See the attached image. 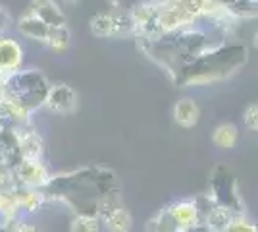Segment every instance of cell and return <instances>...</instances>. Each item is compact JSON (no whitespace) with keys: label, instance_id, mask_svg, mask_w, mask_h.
Returning a JSON list of instances; mask_svg holds the SVG:
<instances>
[{"label":"cell","instance_id":"cell-1","mask_svg":"<svg viewBox=\"0 0 258 232\" xmlns=\"http://www.w3.org/2000/svg\"><path fill=\"white\" fill-rule=\"evenodd\" d=\"M121 188L114 170L104 166H83L52 174L44 188L46 203L54 201L74 211V215H95L102 221L121 203Z\"/></svg>","mask_w":258,"mask_h":232},{"label":"cell","instance_id":"cell-2","mask_svg":"<svg viewBox=\"0 0 258 232\" xmlns=\"http://www.w3.org/2000/svg\"><path fill=\"white\" fill-rule=\"evenodd\" d=\"M247 49L237 41H220L179 68L170 79L177 87H208L235 76L248 60Z\"/></svg>","mask_w":258,"mask_h":232},{"label":"cell","instance_id":"cell-3","mask_svg":"<svg viewBox=\"0 0 258 232\" xmlns=\"http://www.w3.org/2000/svg\"><path fill=\"white\" fill-rule=\"evenodd\" d=\"M48 87L50 81L39 68L23 66L0 79V97L20 109L27 118H33L35 112L43 109Z\"/></svg>","mask_w":258,"mask_h":232},{"label":"cell","instance_id":"cell-4","mask_svg":"<svg viewBox=\"0 0 258 232\" xmlns=\"http://www.w3.org/2000/svg\"><path fill=\"white\" fill-rule=\"evenodd\" d=\"M89 29L98 39H121V37L135 39V27L131 22V16L129 12L123 10L98 12L89 20Z\"/></svg>","mask_w":258,"mask_h":232},{"label":"cell","instance_id":"cell-5","mask_svg":"<svg viewBox=\"0 0 258 232\" xmlns=\"http://www.w3.org/2000/svg\"><path fill=\"white\" fill-rule=\"evenodd\" d=\"M206 198L216 205L229 209L233 215H245V203L239 194L235 178L226 168H218L214 172V176L210 180V194Z\"/></svg>","mask_w":258,"mask_h":232},{"label":"cell","instance_id":"cell-6","mask_svg":"<svg viewBox=\"0 0 258 232\" xmlns=\"http://www.w3.org/2000/svg\"><path fill=\"white\" fill-rule=\"evenodd\" d=\"M43 109L56 116H72L79 109V93L70 83H50Z\"/></svg>","mask_w":258,"mask_h":232},{"label":"cell","instance_id":"cell-7","mask_svg":"<svg viewBox=\"0 0 258 232\" xmlns=\"http://www.w3.org/2000/svg\"><path fill=\"white\" fill-rule=\"evenodd\" d=\"M12 172L16 184L25 188L44 190L52 178L48 166L44 165V159H20L12 166Z\"/></svg>","mask_w":258,"mask_h":232},{"label":"cell","instance_id":"cell-8","mask_svg":"<svg viewBox=\"0 0 258 232\" xmlns=\"http://www.w3.org/2000/svg\"><path fill=\"white\" fill-rule=\"evenodd\" d=\"M12 135L20 159H44V142L41 133L31 126V122L14 126Z\"/></svg>","mask_w":258,"mask_h":232},{"label":"cell","instance_id":"cell-9","mask_svg":"<svg viewBox=\"0 0 258 232\" xmlns=\"http://www.w3.org/2000/svg\"><path fill=\"white\" fill-rule=\"evenodd\" d=\"M25 64V49L20 39L8 33L0 35V79L18 72Z\"/></svg>","mask_w":258,"mask_h":232},{"label":"cell","instance_id":"cell-10","mask_svg":"<svg viewBox=\"0 0 258 232\" xmlns=\"http://www.w3.org/2000/svg\"><path fill=\"white\" fill-rule=\"evenodd\" d=\"M16 25V31L25 37V39H29V41H35V43H44V39H46V33H48V25L31 10V8H27V10H23L20 16H18V20L14 22Z\"/></svg>","mask_w":258,"mask_h":232},{"label":"cell","instance_id":"cell-11","mask_svg":"<svg viewBox=\"0 0 258 232\" xmlns=\"http://www.w3.org/2000/svg\"><path fill=\"white\" fill-rule=\"evenodd\" d=\"M172 118L183 130H193L201 120V107L191 97H181L173 103Z\"/></svg>","mask_w":258,"mask_h":232},{"label":"cell","instance_id":"cell-12","mask_svg":"<svg viewBox=\"0 0 258 232\" xmlns=\"http://www.w3.org/2000/svg\"><path fill=\"white\" fill-rule=\"evenodd\" d=\"M27 8H31L48 27L66 23V14L56 0H31Z\"/></svg>","mask_w":258,"mask_h":232},{"label":"cell","instance_id":"cell-13","mask_svg":"<svg viewBox=\"0 0 258 232\" xmlns=\"http://www.w3.org/2000/svg\"><path fill=\"white\" fill-rule=\"evenodd\" d=\"M16 198L20 203V211L23 215H35L46 205V196L44 190L39 188H25L16 184Z\"/></svg>","mask_w":258,"mask_h":232},{"label":"cell","instance_id":"cell-14","mask_svg":"<svg viewBox=\"0 0 258 232\" xmlns=\"http://www.w3.org/2000/svg\"><path fill=\"white\" fill-rule=\"evenodd\" d=\"M102 230L106 232H131L133 217L125 205H119L102 217Z\"/></svg>","mask_w":258,"mask_h":232},{"label":"cell","instance_id":"cell-15","mask_svg":"<svg viewBox=\"0 0 258 232\" xmlns=\"http://www.w3.org/2000/svg\"><path fill=\"white\" fill-rule=\"evenodd\" d=\"M43 44L50 53H54V55H64V53H68V49L72 44V31H70L68 23L50 27Z\"/></svg>","mask_w":258,"mask_h":232},{"label":"cell","instance_id":"cell-16","mask_svg":"<svg viewBox=\"0 0 258 232\" xmlns=\"http://www.w3.org/2000/svg\"><path fill=\"white\" fill-rule=\"evenodd\" d=\"M237 142H239V128L233 122H220L212 130V144L222 151L233 149Z\"/></svg>","mask_w":258,"mask_h":232},{"label":"cell","instance_id":"cell-17","mask_svg":"<svg viewBox=\"0 0 258 232\" xmlns=\"http://www.w3.org/2000/svg\"><path fill=\"white\" fill-rule=\"evenodd\" d=\"M102 221L95 215H74L70 221V232H100Z\"/></svg>","mask_w":258,"mask_h":232},{"label":"cell","instance_id":"cell-18","mask_svg":"<svg viewBox=\"0 0 258 232\" xmlns=\"http://www.w3.org/2000/svg\"><path fill=\"white\" fill-rule=\"evenodd\" d=\"M243 122L248 130L258 133V103H250L243 111Z\"/></svg>","mask_w":258,"mask_h":232},{"label":"cell","instance_id":"cell-19","mask_svg":"<svg viewBox=\"0 0 258 232\" xmlns=\"http://www.w3.org/2000/svg\"><path fill=\"white\" fill-rule=\"evenodd\" d=\"M12 25H14V18H12V14L6 10L4 6H0V35L8 33Z\"/></svg>","mask_w":258,"mask_h":232},{"label":"cell","instance_id":"cell-20","mask_svg":"<svg viewBox=\"0 0 258 232\" xmlns=\"http://www.w3.org/2000/svg\"><path fill=\"white\" fill-rule=\"evenodd\" d=\"M20 219H0V232H16Z\"/></svg>","mask_w":258,"mask_h":232},{"label":"cell","instance_id":"cell-21","mask_svg":"<svg viewBox=\"0 0 258 232\" xmlns=\"http://www.w3.org/2000/svg\"><path fill=\"white\" fill-rule=\"evenodd\" d=\"M16 232H41V228H39L37 224H33V222H27V221H23V219H20Z\"/></svg>","mask_w":258,"mask_h":232},{"label":"cell","instance_id":"cell-22","mask_svg":"<svg viewBox=\"0 0 258 232\" xmlns=\"http://www.w3.org/2000/svg\"><path fill=\"white\" fill-rule=\"evenodd\" d=\"M108 2V10H123V0H106Z\"/></svg>","mask_w":258,"mask_h":232},{"label":"cell","instance_id":"cell-23","mask_svg":"<svg viewBox=\"0 0 258 232\" xmlns=\"http://www.w3.org/2000/svg\"><path fill=\"white\" fill-rule=\"evenodd\" d=\"M252 47L258 51V29L254 31V35H252Z\"/></svg>","mask_w":258,"mask_h":232},{"label":"cell","instance_id":"cell-24","mask_svg":"<svg viewBox=\"0 0 258 232\" xmlns=\"http://www.w3.org/2000/svg\"><path fill=\"white\" fill-rule=\"evenodd\" d=\"M81 0H64V4L66 6H77Z\"/></svg>","mask_w":258,"mask_h":232}]
</instances>
